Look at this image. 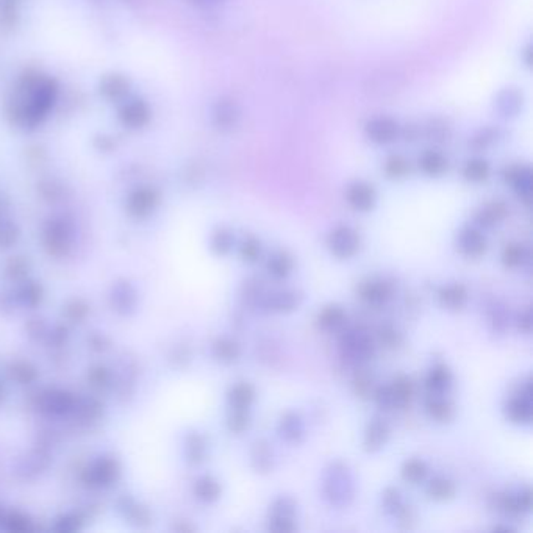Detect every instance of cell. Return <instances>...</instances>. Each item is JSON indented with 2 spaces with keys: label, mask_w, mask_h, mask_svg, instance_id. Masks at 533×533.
<instances>
[{
  "label": "cell",
  "mask_w": 533,
  "mask_h": 533,
  "mask_svg": "<svg viewBox=\"0 0 533 533\" xmlns=\"http://www.w3.org/2000/svg\"><path fill=\"white\" fill-rule=\"evenodd\" d=\"M377 340H378V342L383 347L397 349L399 346H402L403 336H402L399 329H396L394 326H391V324H385V326H382V327L378 329Z\"/></svg>",
  "instance_id": "cell-41"
},
{
  "label": "cell",
  "mask_w": 533,
  "mask_h": 533,
  "mask_svg": "<svg viewBox=\"0 0 533 533\" xmlns=\"http://www.w3.org/2000/svg\"><path fill=\"white\" fill-rule=\"evenodd\" d=\"M234 246H235V235L230 229L220 227V229L214 231V235L211 238V249L214 254L219 256H224L231 252Z\"/></svg>",
  "instance_id": "cell-38"
},
{
  "label": "cell",
  "mask_w": 533,
  "mask_h": 533,
  "mask_svg": "<svg viewBox=\"0 0 533 533\" xmlns=\"http://www.w3.org/2000/svg\"><path fill=\"white\" fill-rule=\"evenodd\" d=\"M241 300L244 305L252 308H260L263 299L266 296V290L259 279H247L241 286Z\"/></svg>",
  "instance_id": "cell-31"
},
{
  "label": "cell",
  "mask_w": 533,
  "mask_h": 533,
  "mask_svg": "<svg viewBox=\"0 0 533 533\" xmlns=\"http://www.w3.org/2000/svg\"><path fill=\"white\" fill-rule=\"evenodd\" d=\"M463 174H464V177H466V180L474 182V183H480V182L488 179L489 166L487 164V161H483V160H473V161H469L466 166H464Z\"/></svg>",
  "instance_id": "cell-43"
},
{
  "label": "cell",
  "mask_w": 533,
  "mask_h": 533,
  "mask_svg": "<svg viewBox=\"0 0 533 533\" xmlns=\"http://www.w3.org/2000/svg\"><path fill=\"white\" fill-rule=\"evenodd\" d=\"M518 329L525 335H530L532 332V308L527 307L523 310L518 316Z\"/></svg>",
  "instance_id": "cell-49"
},
{
  "label": "cell",
  "mask_w": 533,
  "mask_h": 533,
  "mask_svg": "<svg viewBox=\"0 0 533 533\" xmlns=\"http://www.w3.org/2000/svg\"><path fill=\"white\" fill-rule=\"evenodd\" d=\"M424 410L428 418L437 424H449L455 418V405L446 394H428L424 402Z\"/></svg>",
  "instance_id": "cell-16"
},
{
  "label": "cell",
  "mask_w": 533,
  "mask_h": 533,
  "mask_svg": "<svg viewBox=\"0 0 533 533\" xmlns=\"http://www.w3.org/2000/svg\"><path fill=\"white\" fill-rule=\"evenodd\" d=\"M277 433L281 441L286 444L296 446L305 439V421L300 413L288 410L280 416L277 424Z\"/></svg>",
  "instance_id": "cell-12"
},
{
  "label": "cell",
  "mask_w": 533,
  "mask_h": 533,
  "mask_svg": "<svg viewBox=\"0 0 533 533\" xmlns=\"http://www.w3.org/2000/svg\"><path fill=\"white\" fill-rule=\"evenodd\" d=\"M302 292L291 290V288H285V290L266 292L260 310L272 315H288L299 310L300 305H302Z\"/></svg>",
  "instance_id": "cell-7"
},
{
  "label": "cell",
  "mask_w": 533,
  "mask_h": 533,
  "mask_svg": "<svg viewBox=\"0 0 533 533\" xmlns=\"http://www.w3.org/2000/svg\"><path fill=\"white\" fill-rule=\"evenodd\" d=\"M500 260L507 269L524 268L530 261V250L521 243H508L502 249Z\"/></svg>",
  "instance_id": "cell-25"
},
{
  "label": "cell",
  "mask_w": 533,
  "mask_h": 533,
  "mask_svg": "<svg viewBox=\"0 0 533 533\" xmlns=\"http://www.w3.org/2000/svg\"><path fill=\"white\" fill-rule=\"evenodd\" d=\"M394 519L397 521V524H399L402 529H413L416 523H418V514H416L414 508L412 505L405 504L399 512L396 513Z\"/></svg>",
  "instance_id": "cell-46"
},
{
  "label": "cell",
  "mask_w": 533,
  "mask_h": 533,
  "mask_svg": "<svg viewBox=\"0 0 533 533\" xmlns=\"http://www.w3.org/2000/svg\"><path fill=\"white\" fill-rule=\"evenodd\" d=\"M213 355L219 363L234 365L241 357V346L234 338H219L213 344Z\"/></svg>",
  "instance_id": "cell-28"
},
{
  "label": "cell",
  "mask_w": 533,
  "mask_h": 533,
  "mask_svg": "<svg viewBox=\"0 0 533 533\" xmlns=\"http://www.w3.org/2000/svg\"><path fill=\"white\" fill-rule=\"evenodd\" d=\"M327 249L335 259L351 260L360 252L361 236L351 225H338L327 236Z\"/></svg>",
  "instance_id": "cell-4"
},
{
  "label": "cell",
  "mask_w": 533,
  "mask_h": 533,
  "mask_svg": "<svg viewBox=\"0 0 533 533\" xmlns=\"http://www.w3.org/2000/svg\"><path fill=\"white\" fill-rule=\"evenodd\" d=\"M321 493L324 500L335 508H347L357 494V483L349 464L335 460L322 471Z\"/></svg>",
  "instance_id": "cell-1"
},
{
  "label": "cell",
  "mask_w": 533,
  "mask_h": 533,
  "mask_svg": "<svg viewBox=\"0 0 533 533\" xmlns=\"http://www.w3.org/2000/svg\"><path fill=\"white\" fill-rule=\"evenodd\" d=\"M505 180L510 183L514 191L521 199H524L527 204L532 198V189H533V177L532 171L524 166L510 168L505 171Z\"/></svg>",
  "instance_id": "cell-20"
},
{
  "label": "cell",
  "mask_w": 533,
  "mask_h": 533,
  "mask_svg": "<svg viewBox=\"0 0 533 533\" xmlns=\"http://www.w3.org/2000/svg\"><path fill=\"white\" fill-rule=\"evenodd\" d=\"M367 137H369L372 141L380 144H387L394 141L397 133H399V128H397V124L390 118H377L371 121L366 127Z\"/></svg>",
  "instance_id": "cell-22"
},
{
  "label": "cell",
  "mask_w": 533,
  "mask_h": 533,
  "mask_svg": "<svg viewBox=\"0 0 533 533\" xmlns=\"http://www.w3.org/2000/svg\"><path fill=\"white\" fill-rule=\"evenodd\" d=\"M195 493H198L202 500L214 502L218 500L220 496V485L213 477H202L198 482V485H195Z\"/></svg>",
  "instance_id": "cell-40"
},
{
  "label": "cell",
  "mask_w": 533,
  "mask_h": 533,
  "mask_svg": "<svg viewBox=\"0 0 533 533\" xmlns=\"http://www.w3.org/2000/svg\"><path fill=\"white\" fill-rule=\"evenodd\" d=\"M266 271L274 280H286L294 271V259L286 250H275L266 261Z\"/></svg>",
  "instance_id": "cell-21"
},
{
  "label": "cell",
  "mask_w": 533,
  "mask_h": 533,
  "mask_svg": "<svg viewBox=\"0 0 533 533\" xmlns=\"http://www.w3.org/2000/svg\"><path fill=\"white\" fill-rule=\"evenodd\" d=\"M508 214V208L504 202L496 200L483 205L475 214V224L479 229H494L499 224L504 222V219Z\"/></svg>",
  "instance_id": "cell-19"
},
{
  "label": "cell",
  "mask_w": 533,
  "mask_h": 533,
  "mask_svg": "<svg viewBox=\"0 0 533 533\" xmlns=\"http://www.w3.org/2000/svg\"><path fill=\"white\" fill-rule=\"evenodd\" d=\"M427 137L435 141H444L447 137V128L444 124H441V122L433 121L432 124L427 127Z\"/></svg>",
  "instance_id": "cell-48"
},
{
  "label": "cell",
  "mask_w": 533,
  "mask_h": 533,
  "mask_svg": "<svg viewBox=\"0 0 533 533\" xmlns=\"http://www.w3.org/2000/svg\"><path fill=\"white\" fill-rule=\"evenodd\" d=\"M230 408H250L256 399V391L249 382H238L227 394Z\"/></svg>",
  "instance_id": "cell-27"
},
{
  "label": "cell",
  "mask_w": 533,
  "mask_h": 533,
  "mask_svg": "<svg viewBox=\"0 0 533 533\" xmlns=\"http://www.w3.org/2000/svg\"><path fill=\"white\" fill-rule=\"evenodd\" d=\"M405 505V500H403L402 491L396 487H387L382 491V496H380V507L382 510L390 514V516H396V513L401 510V508Z\"/></svg>",
  "instance_id": "cell-35"
},
{
  "label": "cell",
  "mask_w": 533,
  "mask_h": 533,
  "mask_svg": "<svg viewBox=\"0 0 533 533\" xmlns=\"http://www.w3.org/2000/svg\"><path fill=\"white\" fill-rule=\"evenodd\" d=\"M340 353L347 365L355 367L365 366L376 355V342L365 329H342L340 336Z\"/></svg>",
  "instance_id": "cell-2"
},
{
  "label": "cell",
  "mask_w": 533,
  "mask_h": 533,
  "mask_svg": "<svg viewBox=\"0 0 533 533\" xmlns=\"http://www.w3.org/2000/svg\"><path fill=\"white\" fill-rule=\"evenodd\" d=\"M390 387L394 396L396 410H403L412 403V399L414 396V385L408 376L399 374V376L393 378V382L390 383Z\"/></svg>",
  "instance_id": "cell-26"
},
{
  "label": "cell",
  "mask_w": 533,
  "mask_h": 533,
  "mask_svg": "<svg viewBox=\"0 0 533 533\" xmlns=\"http://www.w3.org/2000/svg\"><path fill=\"white\" fill-rule=\"evenodd\" d=\"M408 169V163L399 155L388 158V161L385 163V173L390 179H402V177L407 175Z\"/></svg>",
  "instance_id": "cell-45"
},
{
  "label": "cell",
  "mask_w": 533,
  "mask_h": 533,
  "mask_svg": "<svg viewBox=\"0 0 533 533\" xmlns=\"http://www.w3.org/2000/svg\"><path fill=\"white\" fill-rule=\"evenodd\" d=\"M249 462L250 468H252L256 474L266 475L272 473L275 468V452L272 449V444L269 443L266 438H259L254 441L252 447H250Z\"/></svg>",
  "instance_id": "cell-13"
},
{
  "label": "cell",
  "mask_w": 533,
  "mask_h": 533,
  "mask_svg": "<svg viewBox=\"0 0 533 533\" xmlns=\"http://www.w3.org/2000/svg\"><path fill=\"white\" fill-rule=\"evenodd\" d=\"M469 299V292L468 288L463 283H453L441 286L438 290V302L441 307L447 311H452V313H457V311H462L464 307H466Z\"/></svg>",
  "instance_id": "cell-14"
},
{
  "label": "cell",
  "mask_w": 533,
  "mask_h": 533,
  "mask_svg": "<svg viewBox=\"0 0 533 533\" xmlns=\"http://www.w3.org/2000/svg\"><path fill=\"white\" fill-rule=\"evenodd\" d=\"M401 475L407 483L419 485V483H422L427 479L428 466L424 460H421V458H416V457L408 458V460H405L402 464Z\"/></svg>",
  "instance_id": "cell-30"
},
{
  "label": "cell",
  "mask_w": 533,
  "mask_h": 533,
  "mask_svg": "<svg viewBox=\"0 0 533 533\" xmlns=\"http://www.w3.org/2000/svg\"><path fill=\"white\" fill-rule=\"evenodd\" d=\"M147 119H149V108L141 101H133L132 103H127V105L121 110V121L132 128L144 125Z\"/></svg>",
  "instance_id": "cell-29"
},
{
  "label": "cell",
  "mask_w": 533,
  "mask_h": 533,
  "mask_svg": "<svg viewBox=\"0 0 533 533\" xmlns=\"http://www.w3.org/2000/svg\"><path fill=\"white\" fill-rule=\"evenodd\" d=\"M268 529L275 533L297 530V504L290 496H279L269 505Z\"/></svg>",
  "instance_id": "cell-3"
},
{
  "label": "cell",
  "mask_w": 533,
  "mask_h": 533,
  "mask_svg": "<svg viewBox=\"0 0 533 533\" xmlns=\"http://www.w3.org/2000/svg\"><path fill=\"white\" fill-rule=\"evenodd\" d=\"M193 3L199 5V7H205V8H210V7H214V5H219L222 3L224 0H191Z\"/></svg>",
  "instance_id": "cell-51"
},
{
  "label": "cell",
  "mask_w": 533,
  "mask_h": 533,
  "mask_svg": "<svg viewBox=\"0 0 533 533\" xmlns=\"http://www.w3.org/2000/svg\"><path fill=\"white\" fill-rule=\"evenodd\" d=\"M424 385L428 394H447L453 385V374L451 367L444 363L433 365L427 372Z\"/></svg>",
  "instance_id": "cell-17"
},
{
  "label": "cell",
  "mask_w": 533,
  "mask_h": 533,
  "mask_svg": "<svg viewBox=\"0 0 533 533\" xmlns=\"http://www.w3.org/2000/svg\"><path fill=\"white\" fill-rule=\"evenodd\" d=\"M205 453V443L200 437H193L189 439V457L193 458L194 462H200L204 458Z\"/></svg>",
  "instance_id": "cell-47"
},
{
  "label": "cell",
  "mask_w": 533,
  "mask_h": 533,
  "mask_svg": "<svg viewBox=\"0 0 533 533\" xmlns=\"http://www.w3.org/2000/svg\"><path fill=\"white\" fill-rule=\"evenodd\" d=\"M358 297L366 305L374 308L385 307L394 297L396 286L391 280L385 277H371L358 285Z\"/></svg>",
  "instance_id": "cell-6"
},
{
  "label": "cell",
  "mask_w": 533,
  "mask_h": 533,
  "mask_svg": "<svg viewBox=\"0 0 533 533\" xmlns=\"http://www.w3.org/2000/svg\"><path fill=\"white\" fill-rule=\"evenodd\" d=\"M496 105H498L499 113L502 116H516L519 113L521 107H523V97L516 89L507 88L500 91L498 99H496Z\"/></svg>",
  "instance_id": "cell-33"
},
{
  "label": "cell",
  "mask_w": 533,
  "mask_h": 533,
  "mask_svg": "<svg viewBox=\"0 0 533 533\" xmlns=\"http://www.w3.org/2000/svg\"><path fill=\"white\" fill-rule=\"evenodd\" d=\"M261 252L263 247L260 240L252 235L244 238L240 244V256L247 265H255V263L261 259Z\"/></svg>",
  "instance_id": "cell-39"
},
{
  "label": "cell",
  "mask_w": 533,
  "mask_h": 533,
  "mask_svg": "<svg viewBox=\"0 0 533 533\" xmlns=\"http://www.w3.org/2000/svg\"><path fill=\"white\" fill-rule=\"evenodd\" d=\"M15 15V0H0V16L7 17Z\"/></svg>",
  "instance_id": "cell-50"
},
{
  "label": "cell",
  "mask_w": 533,
  "mask_h": 533,
  "mask_svg": "<svg viewBox=\"0 0 533 533\" xmlns=\"http://www.w3.org/2000/svg\"><path fill=\"white\" fill-rule=\"evenodd\" d=\"M125 89H127V82L119 76L108 77L102 83V93L107 97H110V99H114V97H119L121 94H124Z\"/></svg>",
  "instance_id": "cell-44"
},
{
  "label": "cell",
  "mask_w": 533,
  "mask_h": 533,
  "mask_svg": "<svg viewBox=\"0 0 533 533\" xmlns=\"http://www.w3.org/2000/svg\"><path fill=\"white\" fill-rule=\"evenodd\" d=\"M426 493L428 499L435 502H449L457 496V485L455 482L449 477L437 475L433 479L428 480L426 487Z\"/></svg>",
  "instance_id": "cell-23"
},
{
  "label": "cell",
  "mask_w": 533,
  "mask_h": 533,
  "mask_svg": "<svg viewBox=\"0 0 533 533\" xmlns=\"http://www.w3.org/2000/svg\"><path fill=\"white\" fill-rule=\"evenodd\" d=\"M505 418L514 426H530L533 418V401H532V383L527 378L523 387L514 396L505 402Z\"/></svg>",
  "instance_id": "cell-5"
},
{
  "label": "cell",
  "mask_w": 533,
  "mask_h": 533,
  "mask_svg": "<svg viewBox=\"0 0 533 533\" xmlns=\"http://www.w3.org/2000/svg\"><path fill=\"white\" fill-rule=\"evenodd\" d=\"M419 166L422 171H424V174L437 177L444 173L447 168V161L439 152L427 150L426 154L419 158Z\"/></svg>",
  "instance_id": "cell-37"
},
{
  "label": "cell",
  "mask_w": 533,
  "mask_h": 533,
  "mask_svg": "<svg viewBox=\"0 0 533 533\" xmlns=\"http://www.w3.org/2000/svg\"><path fill=\"white\" fill-rule=\"evenodd\" d=\"M238 118H240V110H238L236 103L234 101L222 99L216 103L213 112L214 124L222 130H229V128L235 127Z\"/></svg>",
  "instance_id": "cell-24"
},
{
  "label": "cell",
  "mask_w": 533,
  "mask_h": 533,
  "mask_svg": "<svg viewBox=\"0 0 533 533\" xmlns=\"http://www.w3.org/2000/svg\"><path fill=\"white\" fill-rule=\"evenodd\" d=\"M352 390L357 397L363 401L372 399L374 390H376V383H374V376L365 369V366L357 367V372L353 374L352 378Z\"/></svg>",
  "instance_id": "cell-32"
},
{
  "label": "cell",
  "mask_w": 533,
  "mask_h": 533,
  "mask_svg": "<svg viewBox=\"0 0 533 533\" xmlns=\"http://www.w3.org/2000/svg\"><path fill=\"white\" fill-rule=\"evenodd\" d=\"M487 317L493 332L504 333L508 326H510V313H508L505 305L498 302V300H494L493 304L488 305Z\"/></svg>",
  "instance_id": "cell-34"
},
{
  "label": "cell",
  "mask_w": 533,
  "mask_h": 533,
  "mask_svg": "<svg viewBox=\"0 0 533 533\" xmlns=\"http://www.w3.org/2000/svg\"><path fill=\"white\" fill-rule=\"evenodd\" d=\"M346 321H347L346 310L338 304L326 305V307H322L320 310V313L316 316L317 327L329 333L341 332L346 326Z\"/></svg>",
  "instance_id": "cell-18"
},
{
  "label": "cell",
  "mask_w": 533,
  "mask_h": 533,
  "mask_svg": "<svg viewBox=\"0 0 533 533\" xmlns=\"http://www.w3.org/2000/svg\"><path fill=\"white\" fill-rule=\"evenodd\" d=\"M457 249L469 260L482 259L487 254L488 240L479 227H464L457 236Z\"/></svg>",
  "instance_id": "cell-9"
},
{
  "label": "cell",
  "mask_w": 533,
  "mask_h": 533,
  "mask_svg": "<svg viewBox=\"0 0 533 533\" xmlns=\"http://www.w3.org/2000/svg\"><path fill=\"white\" fill-rule=\"evenodd\" d=\"M252 426V416L250 408H231L229 418H227V427L235 435L246 433Z\"/></svg>",
  "instance_id": "cell-36"
},
{
  "label": "cell",
  "mask_w": 533,
  "mask_h": 533,
  "mask_svg": "<svg viewBox=\"0 0 533 533\" xmlns=\"http://www.w3.org/2000/svg\"><path fill=\"white\" fill-rule=\"evenodd\" d=\"M346 199L353 210L366 213V211H371L372 208L376 207L377 194H376V189H374L371 185H367V183L355 182L347 188Z\"/></svg>",
  "instance_id": "cell-15"
},
{
  "label": "cell",
  "mask_w": 533,
  "mask_h": 533,
  "mask_svg": "<svg viewBox=\"0 0 533 533\" xmlns=\"http://www.w3.org/2000/svg\"><path fill=\"white\" fill-rule=\"evenodd\" d=\"M53 101H55L53 83L49 80L40 82L35 88L32 102H30V105L26 108V112H24V118H26V121L30 122V124H35V122H38L42 116L51 110Z\"/></svg>",
  "instance_id": "cell-10"
},
{
  "label": "cell",
  "mask_w": 533,
  "mask_h": 533,
  "mask_svg": "<svg viewBox=\"0 0 533 533\" xmlns=\"http://www.w3.org/2000/svg\"><path fill=\"white\" fill-rule=\"evenodd\" d=\"M372 399L376 402V405L382 410V412H391V410H396V403H394V396L393 391H391L390 385H380V387H376L372 394Z\"/></svg>",
  "instance_id": "cell-42"
},
{
  "label": "cell",
  "mask_w": 533,
  "mask_h": 533,
  "mask_svg": "<svg viewBox=\"0 0 533 533\" xmlns=\"http://www.w3.org/2000/svg\"><path fill=\"white\" fill-rule=\"evenodd\" d=\"M391 437V427L387 421L380 416H374V418L367 422L363 432V449L367 453H377L385 446L388 444Z\"/></svg>",
  "instance_id": "cell-11"
},
{
  "label": "cell",
  "mask_w": 533,
  "mask_h": 533,
  "mask_svg": "<svg viewBox=\"0 0 533 533\" xmlns=\"http://www.w3.org/2000/svg\"><path fill=\"white\" fill-rule=\"evenodd\" d=\"M496 508L505 516L519 518L530 513L532 508V491L527 487L508 491L504 494H496Z\"/></svg>",
  "instance_id": "cell-8"
}]
</instances>
